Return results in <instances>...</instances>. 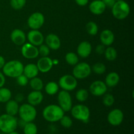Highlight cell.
Listing matches in <instances>:
<instances>
[{
    "mask_svg": "<svg viewBox=\"0 0 134 134\" xmlns=\"http://www.w3.org/2000/svg\"><path fill=\"white\" fill-rule=\"evenodd\" d=\"M103 2V3L105 5L106 7H112L113 6V5L115 4V3L116 2L115 0H102Z\"/></svg>",
    "mask_w": 134,
    "mask_h": 134,
    "instance_id": "cell-40",
    "label": "cell"
},
{
    "mask_svg": "<svg viewBox=\"0 0 134 134\" xmlns=\"http://www.w3.org/2000/svg\"><path fill=\"white\" fill-rule=\"evenodd\" d=\"M24 97L23 94H21V93H18V94L16 95L14 100L16 101L18 103H20V102H22L24 100Z\"/></svg>",
    "mask_w": 134,
    "mask_h": 134,
    "instance_id": "cell-42",
    "label": "cell"
},
{
    "mask_svg": "<svg viewBox=\"0 0 134 134\" xmlns=\"http://www.w3.org/2000/svg\"><path fill=\"white\" fill-rule=\"evenodd\" d=\"M43 117L49 122H56L59 121L64 115V111L58 105L51 104L45 107L43 109Z\"/></svg>",
    "mask_w": 134,
    "mask_h": 134,
    "instance_id": "cell-1",
    "label": "cell"
},
{
    "mask_svg": "<svg viewBox=\"0 0 134 134\" xmlns=\"http://www.w3.org/2000/svg\"><path fill=\"white\" fill-rule=\"evenodd\" d=\"M105 50V48L104 45H103L102 44H99L96 48V52L98 54H104Z\"/></svg>",
    "mask_w": 134,
    "mask_h": 134,
    "instance_id": "cell-39",
    "label": "cell"
},
{
    "mask_svg": "<svg viewBox=\"0 0 134 134\" xmlns=\"http://www.w3.org/2000/svg\"><path fill=\"white\" fill-rule=\"evenodd\" d=\"M77 54L82 58H86L92 52V44L88 41H82L77 47Z\"/></svg>",
    "mask_w": 134,
    "mask_h": 134,
    "instance_id": "cell-19",
    "label": "cell"
},
{
    "mask_svg": "<svg viewBox=\"0 0 134 134\" xmlns=\"http://www.w3.org/2000/svg\"><path fill=\"white\" fill-rule=\"evenodd\" d=\"M115 1H119V0H115Z\"/></svg>",
    "mask_w": 134,
    "mask_h": 134,
    "instance_id": "cell-46",
    "label": "cell"
},
{
    "mask_svg": "<svg viewBox=\"0 0 134 134\" xmlns=\"http://www.w3.org/2000/svg\"><path fill=\"white\" fill-rule=\"evenodd\" d=\"M120 81V76L116 72H111L106 76L105 83L107 87H114L119 84Z\"/></svg>",
    "mask_w": 134,
    "mask_h": 134,
    "instance_id": "cell-23",
    "label": "cell"
},
{
    "mask_svg": "<svg viewBox=\"0 0 134 134\" xmlns=\"http://www.w3.org/2000/svg\"><path fill=\"white\" fill-rule=\"evenodd\" d=\"M5 64V60L2 56H0V69H2Z\"/></svg>",
    "mask_w": 134,
    "mask_h": 134,
    "instance_id": "cell-44",
    "label": "cell"
},
{
    "mask_svg": "<svg viewBox=\"0 0 134 134\" xmlns=\"http://www.w3.org/2000/svg\"><path fill=\"white\" fill-rule=\"evenodd\" d=\"M45 43L50 48V49H59L61 47V41L59 37L54 34H50L47 35L45 38Z\"/></svg>",
    "mask_w": 134,
    "mask_h": 134,
    "instance_id": "cell-17",
    "label": "cell"
},
{
    "mask_svg": "<svg viewBox=\"0 0 134 134\" xmlns=\"http://www.w3.org/2000/svg\"><path fill=\"white\" fill-rule=\"evenodd\" d=\"M39 72L37 66L35 64H28L24 67L23 74L29 79L37 77L39 74Z\"/></svg>",
    "mask_w": 134,
    "mask_h": 134,
    "instance_id": "cell-22",
    "label": "cell"
},
{
    "mask_svg": "<svg viewBox=\"0 0 134 134\" xmlns=\"http://www.w3.org/2000/svg\"><path fill=\"white\" fill-rule=\"evenodd\" d=\"M43 94L41 91L34 90L27 95V100L29 104L33 106H36L41 104L43 100Z\"/></svg>",
    "mask_w": 134,
    "mask_h": 134,
    "instance_id": "cell-20",
    "label": "cell"
},
{
    "mask_svg": "<svg viewBox=\"0 0 134 134\" xmlns=\"http://www.w3.org/2000/svg\"><path fill=\"white\" fill-rule=\"evenodd\" d=\"M27 39L29 43L35 47H39L44 41V35L38 30H31L27 33Z\"/></svg>",
    "mask_w": 134,
    "mask_h": 134,
    "instance_id": "cell-14",
    "label": "cell"
},
{
    "mask_svg": "<svg viewBox=\"0 0 134 134\" xmlns=\"http://www.w3.org/2000/svg\"><path fill=\"white\" fill-rule=\"evenodd\" d=\"M105 57L106 60H107L108 61H113L117 57V51L115 49V48L112 47H109V46L105 50L104 52Z\"/></svg>",
    "mask_w": 134,
    "mask_h": 134,
    "instance_id": "cell-28",
    "label": "cell"
},
{
    "mask_svg": "<svg viewBox=\"0 0 134 134\" xmlns=\"http://www.w3.org/2000/svg\"><path fill=\"white\" fill-rule=\"evenodd\" d=\"M18 109H19V105L16 101L10 99L7 102H6L5 111H6V113L8 115L15 116L18 114Z\"/></svg>",
    "mask_w": 134,
    "mask_h": 134,
    "instance_id": "cell-24",
    "label": "cell"
},
{
    "mask_svg": "<svg viewBox=\"0 0 134 134\" xmlns=\"http://www.w3.org/2000/svg\"></svg>",
    "mask_w": 134,
    "mask_h": 134,
    "instance_id": "cell-48",
    "label": "cell"
},
{
    "mask_svg": "<svg viewBox=\"0 0 134 134\" xmlns=\"http://www.w3.org/2000/svg\"><path fill=\"white\" fill-rule=\"evenodd\" d=\"M106 7L102 0H94L89 5V10L95 15H100L105 10Z\"/></svg>",
    "mask_w": 134,
    "mask_h": 134,
    "instance_id": "cell-18",
    "label": "cell"
},
{
    "mask_svg": "<svg viewBox=\"0 0 134 134\" xmlns=\"http://www.w3.org/2000/svg\"><path fill=\"white\" fill-rule=\"evenodd\" d=\"M111 8L113 15L118 20L125 19L130 13V7L129 4L124 0L116 1Z\"/></svg>",
    "mask_w": 134,
    "mask_h": 134,
    "instance_id": "cell-4",
    "label": "cell"
},
{
    "mask_svg": "<svg viewBox=\"0 0 134 134\" xmlns=\"http://www.w3.org/2000/svg\"><path fill=\"white\" fill-rule=\"evenodd\" d=\"M10 39L16 45L22 46L26 41V35L22 30L14 29L10 34Z\"/></svg>",
    "mask_w": 134,
    "mask_h": 134,
    "instance_id": "cell-16",
    "label": "cell"
},
{
    "mask_svg": "<svg viewBox=\"0 0 134 134\" xmlns=\"http://www.w3.org/2000/svg\"><path fill=\"white\" fill-rule=\"evenodd\" d=\"M7 134H19L18 133V132H16V131H13V132H10V133H7Z\"/></svg>",
    "mask_w": 134,
    "mask_h": 134,
    "instance_id": "cell-45",
    "label": "cell"
},
{
    "mask_svg": "<svg viewBox=\"0 0 134 134\" xmlns=\"http://www.w3.org/2000/svg\"><path fill=\"white\" fill-rule=\"evenodd\" d=\"M76 3L78 5L81 7L85 6V5H87L88 3L89 0H75Z\"/></svg>",
    "mask_w": 134,
    "mask_h": 134,
    "instance_id": "cell-41",
    "label": "cell"
},
{
    "mask_svg": "<svg viewBox=\"0 0 134 134\" xmlns=\"http://www.w3.org/2000/svg\"><path fill=\"white\" fill-rule=\"evenodd\" d=\"M18 125L17 119L14 116L3 114L0 115V131L4 133H9L15 131Z\"/></svg>",
    "mask_w": 134,
    "mask_h": 134,
    "instance_id": "cell-3",
    "label": "cell"
},
{
    "mask_svg": "<svg viewBox=\"0 0 134 134\" xmlns=\"http://www.w3.org/2000/svg\"><path fill=\"white\" fill-rule=\"evenodd\" d=\"M86 30L88 34L90 35H96L98 32V26L96 22L90 21V22H88L86 25Z\"/></svg>",
    "mask_w": 134,
    "mask_h": 134,
    "instance_id": "cell-31",
    "label": "cell"
},
{
    "mask_svg": "<svg viewBox=\"0 0 134 134\" xmlns=\"http://www.w3.org/2000/svg\"><path fill=\"white\" fill-rule=\"evenodd\" d=\"M65 59L66 62L70 65H75L77 63H79L78 55L74 52H70L67 53Z\"/></svg>",
    "mask_w": 134,
    "mask_h": 134,
    "instance_id": "cell-30",
    "label": "cell"
},
{
    "mask_svg": "<svg viewBox=\"0 0 134 134\" xmlns=\"http://www.w3.org/2000/svg\"><path fill=\"white\" fill-rule=\"evenodd\" d=\"M21 48V53L23 57L26 59H35L39 56L38 48L35 46L29 43L22 44Z\"/></svg>",
    "mask_w": 134,
    "mask_h": 134,
    "instance_id": "cell-12",
    "label": "cell"
},
{
    "mask_svg": "<svg viewBox=\"0 0 134 134\" xmlns=\"http://www.w3.org/2000/svg\"><path fill=\"white\" fill-rule=\"evenodd\" d=\"M39 54H40L42 57H44V56H48L50 54L51 52V49L47 45V44H42L40 46H39Z\"/></svg>",
    "mask_w": 134,
    "mask_h": 134,
    "instance_id": "cell-37",
    "label": "cell"
},
{
    "mask_svg": "<svg viewBox=\"0 0 134 134\" xmlns=\"http://www.w3.org/2000/svg\"><path fill=\"white\" fill-rule=\"evenodd\" d=\"M60 124L65 128H69L73 125V120L69 116L64 115L60 120Z\"/></svg>",
    "mask_w": 134,
    "mask_h": 134,
    "instance_id": "cell-36",
    "label": "cell"
},
{
    "mask_svg": "<svg viewBox=\"0 0 134 134\" xmlns=\"http://www.w3.org/2000/svg\"><path fill=\"white\" fill-rule=\"evenodd\" d=\"M23 128V132L24 134H37V126L33 122H26Z\"/></svg>",
    "mask_w": 134,
    "mask_h": 134,
    "instance_id": "cell-29",
    "label": "cell"
},
{
    "mask_svg": "<svg viewBox=\"0 0 134 134\" xmlns=\"http://www.w3.org/2000/svg\"><path fill=\"white\" fill-rule=\"evenodd\" d=\"M92 70L94 73L98 75L103 74L106 71V66L102 62H97L93 65Z\"/></svg>",
    "mask_w": 134,
    "mask_h": 134,
    "instance_id": "cell-33",
    "label": "cell"
},
{
    "mask_svg": "<svg viewBox=\"0 0 134 134\" xmlns=\"http://www.w3.org/2000/svg\"><path fill=\"white\" fill-rule=\"evenodd\" d=\"M58 102L59 106L63 109L64 112L70 111L73 107L72 98L69 92L62 90L58 94Z\"/></svg>",
    "mask_w": 134,
    "mask_h": 134,
    "instance_id": "cell-9",
    "label": "cell"
},
{
    "mask_svg": "<svg viewBox=\"0 0 134 134\" xmlns=\"http://www.w3.org/2000/svg\"><path fill=\"white\" fill-rule=\"evenodd\" d=\"M103 105L106 107H111L115 103V98L111 94H105L103 98Z\"/></svg>",
    "mask_w": 134,
    "mask_h": 134,
    "instance_id": "cell-35",
    "label": "cell"
},
{
    "mask_svg": "<svg viewBox=\"0 0 134 134\" xmlns=\"http://www.w3.org/2000/svg\"><path fill=\"white\" fill-rule=\"evenodd\" d=\"M26 3V0H10L11 7L14 10H20Z\"/></svg>",
    "mask_w": 134,
    "mask_h": 134,
    "instance_id": "cell-34",
    "label": "cell"
},
{
    "mask_svg": "<svg viewBox=\"0 0 134 134\" xmlns=\"http://www.w3.org/2000/svg\"><path fill=\"white\" fill-rule=\"evenodd\" d=\"M18 114L22 120L25 122H33L37 116V110L35 106L27 103H24L19 107Z\"/></svg>",
    "mask_w": 134,
    "mask_h": 134,
    "instance_id": "cell-5",
    "label": "cell"
},
{
    "mask_svg": "<svg viewBox=\"0 0 134 134\" xmlns=\"http://www.w3.org/2000/svg\"><path fill=\"white\" fill-rule=\"evenodd\" d=\"M36 65L39 71L43 73H47L53 67V61L48 56H44L39 59Z\"/></svg>",
    "mask_w": 134,
    "mask_h": 134,
    "instance_id": "cell-15",
    "label": "cell"
},
{
    "mask_svg": "<svg viewBox=\"0 0 134 134\" xmlns=\"http://www.w3.org/2000/svg\"><path fill=\"white\" fill-rule=\"evenodd\" d=\"M48 134H50V133H48Z\"/></svg>",
    "mask_w": 134,
    "mask_h": 134,
    "instance_id": "cell-47",
    "label": "cell"
},
{
    "mask_svg": "<svg viewBox=\"0 0 134 134\" xmlns=\"http://www.w3.org/2000/svg\"><path fill=\"white\" fill-rule=\"evenodd\" d=\"M77 80L71 75H65L60 77L58 81L59 87L65 91H72L77 86Z\"/></svg>",
    "mask_w": 134,
    "mask_h": 134,
    "instance_id": "cell-8",
    "label": "cell"
},
{
    "mask_svg": "<svg viewBox=\"0 0 134 134\" xmlns=\"http://www.w3.org/2000/svg\"><path fill=\"white\" fill-rule=\"evenodd\" d=\"M107 86L102 81H95L90 85V92L95 96H102L107 91Z\"/></svg>",
    "mask_w": 134,
    "mask_h": 134,
    "instance_id": "cell-13",
    "label": "cell"
},
{
    "mask_svg": "<svg viewBox=\"0 0 134 134\" xmlns=\"http://www.w3.org/2000/svg\"><path fill=\"white\" fill-rule=\"evenodd\" d=\"M44 23V16L41 13H32L27 19V25L31 30H39Z\"/></svg>",
    "mask_w": 134,
    "mask_h": 134,
    "instance_id": "cell-10",
    "label": "cell"
},
{
    "mask_svg": "<svg viewBox=\"0 0 134 134\" xmlns=\"http://www.w3.org/2000/svg\"><path fill=\"white\" fill-rule=\"evenodd\" d=\"M124 120V113L119 109H114L109 113L107 115V121L113 126L120 125Z\"/></svg>",
    "mask_w": 134,
    "mask_h": 134,
    "instance_id": "cell-11",
    "label": "cell"
},
{
    "mask_svg": "<svg viewBox=\"0 0 134 134\" xmlns=\"http://www.w3.org/2000/svg\"><path fill=\"white\" fill-rule=\"evenodd\" d=\"M16 82L17 84L18 85H20V86H25L28 84L29 79L22 73V75H20L18 77H16Z\"/></svg>",
    "mask_w": 134,
    "mask_h": 134,
    "instance_id": "cell-38",
    "label": "cell"
},
{
    "mask_svg": "<svg viewBox=\"0 0 134 134\" xmlns=\"http://www.w3.org/2000/svg\"><path fill=\"white\" fill-rule=\"evenodd\" d=\"M5 83V77L3 73L0 72V88L3 87Z\"/></svg>",
    "mask_w": 134,
    "mask_h": 134,
    "instance_id": "cell-43",
    "label": "cell"
},
{
    "mask_svg": "<svg viewBox=\"0 0 134 134\" xmlns=\"http://www.w3.org/2000/svg\"><path fill=\"white\" fill-rule=\"evenodd\" d=\"M30 85L33 90H37V91H41L44 87L43 81L40 78L37 77L31 79L30 81Z\"/></svg>",
    "mask_w": 134,
    "mask_h": 134,
    "instance_id": "cell-27",
    "label": "cell"
},
{
    "mask_svg": "<svg viewBox=\"0 0 134 134\" xmlns=\"http://www.w3.org/2000/svg\"><path fill=\"white\" fill-rule=\"evenodd\" d=\"M59 90V85L54 81L48 82L45 86V92L48 95L54 96L58 93Z\"/></svg>",
    "mask_w": 134,
    "mask_h": 134,
    "instance_id": "cell-25",
    "label": "cell"
},
{
    "mask_svg": "<svg viewBox=\"0 0 134 134\" xmlns=\"http://www.w3.org/2000/svg\"><path fill=\"white\" fill-rule=\"evenodd\" d=\"M75 98L77 100L80 102H84L86 101L88 98V92L86 89L81 88L77 90L75 94Z\"/></svg>",
    "mask_w": 134,
    "mask_h": 134,
    "instance_id": "cell-32",
    "label": "cell"
},
{
    "mask_svg": "<svg viewBox=\"0 0 134 134\" xmlns=\"http://www.w3.org/2000/svg\"><path fill=\"white\" fill-rule=\"evenodd\" d=\"M12 93L9 88H0V103H6L11 99Z\"/></svg>",
    "mask_w": 134,
    "mask_h": 134,
    "instance_id": "cell-26",
    "label": "cell"
},
{
    "mask_svg": "<svg viewBox=\"0 0 134 134\" xmlns=\"http://www.w3.org/2000/svg\"><path fill=\"white\" fill-rule=\"evenodd\" d=\"M24 65L19 60H10L5 63L3 67V73L4 75L10 78H16L23 73Z\"/></svg>",
    "mask_w": 134,
    "mask_h": 134,
    "instance_id": "cell-2",
    "label": "cell"
},
{
    "mask_svg": "<svg viewBox=\"0 0 134 134\" xmlns=\"http://www.w3.org/2000/svg\"><path fill=\"white\" fill-rule=\"evenodd\" d=\"M100 41L104 46H111L115 41V35L110 30H104L102 31L99 36Z\"/></svg>",
    "mask_w": 134,
    "mask_h": 134,
    "instance_id": "cell-21",
    "label": "cell"
},
{
    "mask_svg": "<svg viewBox=\"0 0 134 134\" xmlns=\"http://www.w3.org/2000/svg\"><path fill=\"white\" fill-rule=\"evenodd\" d=\"M74 66L73 75L77 79H84L91 74V66L86 62L77 63Z\"/></svg>",
    "mask_w": 134,
    "mask_h": 134,
    "instance_id": "cell-7",
    "label": "cell"
},
{
    "mask_svg": "<svg viewBox=\"0 0 134 134\" xmlns=\"http://www.w3.org/2000/svg\"><path fill=\"white\" fill-rule=\"evenodd\" d=\"M72 116L80 121L86 122L88 121L90 116V111L87 106L82 104H78L72 107L70 110Z\"/></svg>",
    "mask_w": 134,
    "mask_h": 134,
    "instance_id": "cell-6",
    "label": "cell"
}]
</instances>
